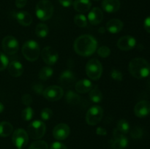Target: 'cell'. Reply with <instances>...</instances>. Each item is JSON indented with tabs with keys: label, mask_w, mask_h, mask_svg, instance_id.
I'll use <instances>...</instances> for the list:
<instances>
[{
	"label": "cell",
	"mask_w": 150,
	"mask_h": 149,
	"mask_svg": "<svg viewBox=\"0 0 150 149\" xmlns=\"http://www.w3.org/2000/svg\"><path fill=\"white\" fill-rule=\"evenodd\" d=\"M40 55L44 62L48 65H54L58 61V53L51 46L45 47L42 51H40Z\"/></svg>",
	"instance_id": "obj_11"
},
{
	"label": "cell",
	"mask_w": 150,
	"mask_h": 149,
	"mask_svg": "<svg viewBox=\"0 0 150 149\" xmlns=\"http://www.w3.org/2000/svg\"><path fill=\"white\" fill-rule=\"evenodd\" d=\"M92 1H100V0H92Z\"/></svg>",
	"instance_id": "obj_48"
},
{
	"label": "cell",
	"mask_w": 150,
	"mask_h": 149,
	"mask_svg": "<svg viewBox=\"0 0 150 149\" xmlns=\"http://www.w3.org/2000/svg\"><path fill=\"white\" fill-rule=\"evenodd\" d=\"M74 23L79 27L83 28L87 25V19H86V16L83 14L76 15L74 17Z\"/></svg>",
	"instance_id": "obj_30"
},
{
	"label": "cell",
	"mask_w": 150,
	"mask_h": 149,
	"mask_svg": "<svg viewBox=\"0 0 150 149\" xmlns=\"http://www.w3.org/2000/svg\"><path fill=\"white\" fill-rule=\"evenodd\" d=\"M22 53L26 60L35 61L38 59L40 54V48L36 41L28 40L22 47Z\"/></svg>",
	"instance_id": "obj_4"
},
{
	"label": "cell",
	"mask_w": 150,
	"mask_h": 149,
	"mask_svg": "<svg viewBox=\"0 0 150 149\" xmlns=\"http://www.w3.org/2000/svg\"><path fill=\"white\" fill-rule=\"evenodd\" d=\"M50 149H67L65 145L60 142H54L51 144Z\"/></svg>",
	"instance_id": "obj_40"
},
{
	"label": "cell",
	"mask_w": 150,
	"mask_h": 149,
	"mask_svg": "<svg viewBox=\"0 0 150 149\" xmlns=\"http://www.w3.org/2000/svg\"><path fill=\"white\" fill-rule=\"evenodd\" d=\"M65 99L69 104H71V105H76V104L79 103L80 102L81 99L80 96L77 94L76 93H75L73 91H68L67 92L65 95Z\"/></svg>",
	"instance_id": "obj_28"
},
{
	"label": "cell",
	"mask_w": 150,
	"mask_h": 149,
	"mask_svg": "<svg viewBox=\"0 0 150 149\" xmlns=\"http://www.w3.org/2000/svg\"><path fill=\"white\" fill-rule=\"evenodd\" d=\"M73 48L76 53L81 56H89L92 55L98 48V42L93 36L83 34L75 40Z\"/></svg>",
	"instance_id": "obj_1"
},
{
	"label": "cell",
	"mask_w": 150,
	"mask_h": 149,
	"mask_svg": "<svg viewBox=\"0 0 150 149\" xmlns=\"http://www.w3.org/2000/svg\"><path fill=\"white\" fill-rule=\"evenodd\" d=\"M127 145L128 139L115 129L114 131V138L111 140V148L113 149H124Z\"/></svg>",
	"instance_id": "obj_12"
},
{
	"label": "cell",
	"mask_w": 150,
	"mask_h": 149,
	"mask_svg": "<svg viewBox=\"0 0 150 149\" xmlns=\"http://www.w3.org/2000/svg\"><path fill=\"white\" fill-rule=\"evenodd\" d=\"M134 113L139 118H144L150 113V102L142 100L138 102L134 108Z\"/></svg>",
	"instance_id": "obj_15"
},
{
	"label": "cell",
	"mask_w": 150,
	"mask_h": 149,
	"mask_svg": "<svg viewBox=\"0 0 150 149\" xmlns=\"http://www.w3.org/2000/svg\"><path fill=\"white\" fill-rule=\"evenodd\" d=\"M103 116V108L98 105H95L88 110L86 115V121L89 125H97L100 122Z\"/></svg>",
	"instance_id": "obj_7"
},
{
	"label": "cell",
	"mask_w": 150,
	"mask_h": 149,
	"mask_svg": "<svg viewBox=\"0 0 150 149\" xmlns=\"http://www.w3.org/2000/svg\"><path fill=\"white\" fill-rule=\"evenodd\" d=\"M2 49L5 53L13 55L18 51L19 44L17 39L13 36H6L1 42Z\"/></svg>",
	"instance_id": "obj_9"
},
{
	"label": "cell",
	"mask_w": 150,
	"mask_h": 149,
	"mask_svg": "<svg viewBox=\"0 0 150 149\" xmlns=\"http://www.w3.org/2000/svg\"><path fill=\"white\" fill-rule=\"evenodd\" d=\"M53 111L48 108H43L40 112V116L43 121H48L52 117Z\"/></svg>",
	"instance_id": "obj_36"
},
{
	"label": "cell",
	"mask_w": 150,
	"mask_h": 149,
	"mask_svg": "<svg viewBox=\"0 0 150 149\" xmlns=\"http://www.w3.org/2000/svg\"><path fill=\"white\" fill-rule=\"evenodd\" d=\"M59 2L62 7H69L73 4V0H59Z\"/></svg>",
	"instance_id": "obj_41"
},
{
	"label": "cell",
	"mask_w": 150,
	"mask_h": 149,
	"mask_svg": "<svg viewBox=\"0 0 150 149\" xmlns=\"http://www.w3.org/2000/svg\"><path fill=\"white\" fill-rule=\"evenodd\" d=\"M92 7L90 0H75L73 2V8L80 13H84L89 11Z\"/></svg>",
	"instance_id": "obj_22"
},
{
	"label": "cell",
	"mask_w": 150,
	"mask_h": 149,
	"mask_svg": "<svg viewBox=\"0 0 150 149\" xmlns=\"http://www.w3.org/2000/svg\"><path fill=\"white\" fill-rule=\"evenodd\" d=\"M111 77H112V79H114V80H117V81H122L123 80L122 73L119 71L118 70H116V69L111 70Z\"/></svg>",
	"instance_id": "obj_37"
},
{
	"label": "cell",
	"mask_w": 150,
	"mask_h": 149,
	"mask_svg": "<svg viewBox=\"0 0 150 149\" xmlns=\"http://www.w3.org/2000/svg\"><path fill=\"white\" fill-rule=\"evenodd\" d=\"M92 83L88 79H82L75 85V89L77 92L80 93H86L90 91L92 89Z\"/></svg>",
	"instance_id": "obj_21"
},
{
	"label": "cell",
	"mask_w": 150,
	"mask_h": 149,
	"mask_svg": "<svg viewBox=\"0 0 150 149\" xmlns=\"http://www.w3.org/2000/svg\"><path fill=\"white\" fill-rule=\"evenodd\" d=\"M144 131L141 127H136L130 131V136L134 140H139L143 137Z\"/></svg>",
	"instance_id": "obj_33"
},
{
	"label": "cell",
	"mask_w": 150,
	"mask_h": 149,
	"mask_svg": "<svg viewBox=\"0 0 150 149\" xmlns=\"http://www.w3.org/2000/svg\"><path fill=\"white\" fill-rule=\"evenodd\" d=\"M35 13L38 19L42 21L48 20L52 17L54 6L49 0H40L36 4Z\"/></svg>",
	"instance_id": "obj_3"
},
{
	"label": "cell",
	"mask_w": 150,
	"mask_h": 149,
	"mask_svg": "<svg viewBox=\"0 0 150 149\" xmlns=\"http://www.w3.org/2000/svg\"><path fill=\"white\" fill-rule=\"evenodd\" d=\"M32 90L37 94H41V93H43V86L42 84H40V83H36V84L33 85V86H32Z\"/></svg>",
	"instance_id": "obj_39"
},
{
	"label": "cell",
	"mask_w": 150,
	"mask_h": 149,
	"mask_svg": "<svg viewBox=\"0 0 150 149\" xmlns=\"http://www.w3.org/2000/svg\"><path fill=\"white\" fill-rule=\"evenodd\" d=\"M16 19L19 24L23 26H28L31 25L32 22V17L29 13L26 11H21L15 15Z\"/></svg>",
	"instance_id": "obj_23"
},
{
	"label": "cell",
	"mask_w": 150,
	"mask_h": 149,
	"mask_svg": "<svg viewBox=\"0 0 150 149\" xmlns=\"http://www.w3.org/2000/svg\"><path fill=\"white\" fill-rule=\"evenodd\" d=\"M144 27L145 30L150 34V16L146 18L144 22Z\"/></svg>",
	"instance_id": "obj_42"
},
{
	"label": "cell",
	"mask_w": 150,
	"mask_h": 149,
	"mask_svg": "<svg viewBox=\"0 0 150 149\" xmlns=\"http://www.w3.org/2000/svg\"><path fill=\"white\" fill-rule=\"evenodd\" d=\"M76 77L74 73L70 70L62 72L59 77V83L64 88L72 87L75 84Z\"/></svg>",
	"instance_id": "obj_16"
},
{
	"label": "cell",
	"mask_w": 150,
	"mask_h": 149,
	"mask_svg": "<svg viewBox=\"0 0 150 149\" xmlns=\"http://www.w3.org/2000/svg\"><path fill=\"white\" fill-rule=\"evenodd\" d=\"M96 133L97 134H98V135L105 136L107 134V130L103 128V127H100L96 129Z\"/></svg>",
	"instance_id": "obj_44"
},
{
	"label": "cell",
	"mask_w": 150,
	"mask_h": 149,
	"mask_svg": "<svg viewBox=\"0 0 150 149\" xmlns=\"http://www.w3.org/2000/svg\"><path fill=\"white\" fill-rule=\"evenodd\" d=\"M89 98L95 103H99L103 99V93L100 89L95 87L91 89L89 91Z\"/></svg>",
	"instance_id": "obj_26"
},
{
	"label": "cell",
	"mask_w": 150,
	"mask_h": 149,
	"mask_svg": "<svg viewBox=\"0 0 150 149\" xmlns=\"http://www.w3.org/2000/svg\"><path fill=\"white\" fill-rule=\"evenodd\" d=\"M48 32H49V29H48V26L45 23H38L35 28V34L38 37H45L48 35Z\"/></svg>",
	"instance_id": "obj_25"
},
{
	"label": "cell",
	"mask_w": 150,
	"mask_h": 149,
	"mask_svg": "<svg viewBox=\"0 0 150 149\" xmlns=\"http://www.w3.org/2000/svg\"><path fill=\"white\" fill-rule=\"evenodd\" d=\"M42 95L47 100L55 102L62 99L64 95V91L62 88L60 86H51L44 89Z\"/></svg>",
	"instance_id": "obj_8"
},
{
	"label": "cell",
	"mask_w": 150,
	"mask_h": 149,
	"mask_svg": "<svg viewBox=\"0 0 150 149\" xmlns=\"http://www.w3.org/2000/svg\"><path fill=\"white\" fill-rule=\"evenodd\" d=\"M86 73L91 80H98L103 73V66L100 61L97 58L89 60L86 64Z\"/></svg>",
	"instance_id": "obj_6"
},
{
	"label": "cell",
	"mask_w": 150,
	"mask_h": 149,
	"mask_svg": "<svg viewBox=\"0 0 150 149\" xmlns=\"http://www.w3.org/2000/svg\"><path fill=\"white\" fill-rule=\"evenodd\" d=\"M148 86H149V88L150 89V80H149V82H148Z\"/></svg>",
	"instance_id": "obj_47"
},
{
	"label": "cell",
	"mask_w": 150,
	"mask_h": 149,
	"mask_svg": "<svg viewBox=\"0 0 150 149\" xmlns=\"http://www.w3.org/2000/svg\"><path fill=\"white\" fill-rule=\"evenodd\" d=\"M27 0H16V6L18 8H23L26 6Z\"/></svg>",
	"instance_id": "obj_43"
},
{
	"label": "cell",
	"mask_w": 150,
	"mask_h": 149,
	"mask_svg": "<svg viewBox=\"0 0 150 149\" xmlns=\"http://www.w3.org/2000/svg\"><path fill=\"white\" fill-rule=\"evenodd\" d=\"M129 72L137 79H142L150 74V64L143 58H135L129 63Z\"/></svg>",
	"instance_id": "obj_2"
},
{
	"label": "cell",
	"mask_w": 150,
	"mask_h": 149,
	"mask_svg": "<svg viewBox=\"0 0 150 149\" xmlns=\"http://www.w3.org/2000/svg\"><path fill=\"white\" fill-rule=\"evenodd\" d=\"M13 143L18 148L25 147L29 141V135L27 131L23 129H18L13 132L12 137Z\"/></svg>",
	"instance_id": "obj_10"
},
{
	"label": "cell",
	"mask_w": 150,
	"mask_h": 149,
	"mask_svg": "<svg viewBox=\"0 0 150 149\" xmlns=\"http://www.w3.org/2000/svg\"><path fill=\"white\" fill-rule=\"evenodd\" d=\"M54 70L50 67H44L40 70L38 77L42 80H47L53 75Z\"/></svg>",
	"instance_id": "obj_27"
},
{
	"label": "cell",
	"mask_w": 150,
	"mask_h": 149,
	"mask_svg": "<svg viewBox=\"0 0 150 149\" xmlns=\"http://www.w3.org/2000/svg\"><path fill=\"white\" fill-rule=\"evenodd\" d=\"M70 132V127L67 124H58L54 127L53 130V135L54 137L57 140H65L69 136Z\"/></svg>",
	"instance_id": "obj_14"
},
{
	"label": "cell",
	"mask_w": 150,
	"mask_h": 149,
	"mask_svg": "<svg viewBox=\"0 0 150 149\" xmlns=\"http://www.w3.org/2000/svg\"><path fill=\"white\" fill-rule=\"evenodd\" d=\"M8 72L12 77H20L23 72V67L18 61H13L8 64Z\"/></svg>",
	"instance_id": "obj_18"
},
{
	"label": "cell",
	"mask_w": 150,
	"mask_h": 149,
	"mask_svg": "<svg viewBox=\"0 0 150 149\" xmlns=\"http://www.w3.org/2000/svg\"><path fill=\"white\" fill-rule=\"evenodd\" d=\"M22 102L24 105L26 106H29L32 103L33 100H32V97L30 94H28V93H26V94H23V96L21 98Z\"/></svg>",
	"instance_id": "obj_38"
},
{
	"label": "cell",
	"mask_w": 150,
	"mask_h": 149,
	"mask_svg": "<svg viewBox=\"0 0 150 149\" xmlns=\"http://www.w3.org/2000/svg\"><path fill=\"white\" fill-rule=\"evenodd\" d=\"M123 22L120 19L113 18L108 20L106 23V29L108 32L111 34H117L121 32L123 29Z\"/></svg>",
	"instance_id": "obj_19"
},
{
	"label": "cell",
	"mask_w": 150,
	"mask_h": 149,
	"mask_svg": "<svg viewBox=\"0 0 150 149\" xmlns=\"http://www.w3.org/2000/svg\"><path fill=\"white\" fill-rule=\"evenodd\" d=\"M29 149H48V145L43 140H37L30 145Z\"/></svg>",
	"instance_id": "obj_32"
},
{
	"label": "cell",
	"mask_w": 150,
	"mask_h": 149,
	"mask_svg": "<svg viewBox=\"0 0 150 149\" xmlns=\"http://www.w3.org/2000/svg\"><path fill=\"white\" fill-rule=\"evenodd\" d=\"M4 105H3V104L1 103V102H0V113L3 112V110H4Z\"/></svg>",
	"instance_id": "obj_45"
},
{
	"label": "cell",
	"mask_w": 150,
	"mask_h": 149,
	"mask_svg": "<svg viewBox=\"0 0 150 149\" xmlns=\"http://www.w3.org/2000/svg\"><path fill=\"white\" fill-rule=\"evenodd\" d=\"M102 7L106 13H116L120 8V0H103Z\"/></svg>",
	"instance_id": "obj_20"
},
{
	"label": "cell",
	"mask_w": 150,
	"mask_h": 149,
	"mask_svg": "<svg viewBox=\"0 0 150 149\" xmlns=\"http://www.w3.org/2000/svg\"><path fill=\"white\" fill-rule=\"evenodd\" d=\"M103 29H104L103 27H101L100 29H99V32H100L101 34H102V33H104V32H105V29H104V30H103Z\"/></svg>",
	"instance_id": "obj_46"
},
{
	"label": "cell",
	"mask_w": 150,
	"mask_h": 149,
	"mask_svg": "<svg viewBox=\"0 0 150 149\" xmlns=\"http://www.w3.org/2000/svg\"><path fill=\"white\" fill-rule=\"evenodd\" d=\"M13 131V127L7 121L0 122V137H6L10 136Z\"/></svg>",
	"instance_id": "obj_24"
},
{
	"label": "cell",
	"mask_w": 150,
	"mask_h": 149,
	"mask_svg": "<svg viewBox=\"0 0 150 149\" xmlns=\"http://www.w3.org/2000/svg\"><path fill=\"white\" fill-rule=\"evenodd\" d=\"M18 149H21V148H18Z\"/></svg>",
	"instance_id": "obj_49"
},
{
	"label": "cell",
	"mask_w": 150,
	"mask_h": 149,
	"mask_svg": "<svg viewBox=\"0 0 150 149\" xmlns=\"http://www.w3.org/2000/svg\"><path fill=\"white\" fill-rule=\"evenodd\" d=\"M117 47L122 51H130L135 48L136 45V40L133 37L127 35L120 37L117 41Z\"/></svg>",
	"instance_id": "obj_13"
},
{
	"label": "cell",
	"mask_w": 150,
	"mask_h": 149,
	"mask_svg": "<svg viewBox=\"0 0 150 149\" xmlns=\"http://www.w3.org/2000/svg\"><path fill=\"white\" fill-rule=\"evenodd\" d=\"M34 115V110L31 107H26L21 112V118L23 121H29L32 119Z\"/></svg>",
	"instance_id": "obj_31"
},
{
	"label": "cell",
	"mask_w": 150,
	"mask_h": 149,
	"mask_svg": "<svg viewBox=\"0 0 150 149\" xmlns=\"http://www.w3.org/2000/svg\"><path fill=\"white\" fill-rule=\"evenodd\" d=\"M117 129L120 131L121 134H125L130 131V124L125 119H121L117 122Z\"/></svg>",
	"instance_id": "obj_29"
},
{
	"label": "cell",
	"mask_w": 150,
	"mask_h": 149,
	"mask_svg": "<svg viewBox=\"0 0 150 149\" xmlns=\"http://www.w3.org/2000/svg\"><path fill=\"white\" fill-rule=\"evenodd\" d=\"M46 126L42 121L35 120L32 121L27 128L28 135L34 140H39L45 135Z\"/></svg>",
	"instance_id": "obj_5"
},
{
	"label": "cell",
	"mask_w": 150,
	"mask_h": 149,
	"mask_svg": "<svg viewBox=\"0 0 150 149\" xmlns=\"http://www.w3.org/2000/svg\"><path fill=\"white\" fill-rule=\"evenodd\" d=\"M98 54L101 58H107L111 54V49L108 46L103 45L98 48Z\"/></svg>",
	"instance_id": "obj_34"
},
{
	"label": "cell",
	"mask_w": 150,
	"mask_h": 149,
	"mask_svg": "<svg viewBox=\"0 0 150 149\" xmlns=\"http://www.w3.org/2000/svg\"><path fill=\"white\" fill-rule=\"evenodd\" d=\"M88 20L92 25H98L103 20V13L99 7H94L88 14Z\"/></svg>",
	"instance_id": "obj_17"
},
{
	"label": "cell",
	"mask_w": 150,
	"mask_h": 149,
	"mask_svg": "<svg viewBox=\"0 0 150 149\" xmlns=\"http://www.w3.org/2000/svg\"><path fill=\"white\" fill-rule=\"evenodd\" d=\"M9 64V59L4 53L0 51V71L5 70Z\"/></svg>",
	"instance_id": "obj_35"
}]
</instances>
